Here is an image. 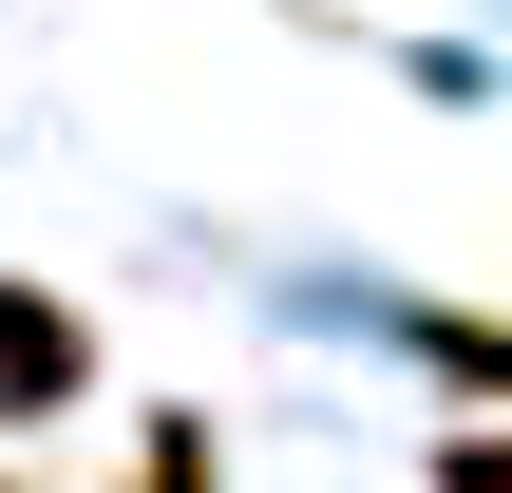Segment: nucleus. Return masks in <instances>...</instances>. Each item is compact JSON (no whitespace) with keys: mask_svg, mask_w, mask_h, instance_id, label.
<instances>
[{"mask_svg":"<svg viewBox=\"0 0 512 493\" xmlns=\"http://www.w3.org/2000/svg\"><path fill=\"white\" fill-rule=\"evenodd\" d=\"M76 399H95V323L0 266V437H38V418H76Z\"/></svg>","mask_w":512,"mask_h":493,"instance_id":"nucleus-1","label":"nucleus"},{"mask_svg":"<svg viewBox=\"0 0 512 493\" xmlns=\"http://www.w3.org/2000/svg\"><path fill=\"white\" fill-rule=\"evenodd\" d=\"M418 342H437V380H456V399H512V323H418Z\"/></svg>","mask_w":512,"mask_h":493,"instance_id":"nucleus-2","label":"nucleus"},{"mask_svg":"<svg viewBox=\"0 0 512 493\" xmlns=\"http://www.w3.org/2000/svg\"><path fill=\"white\" fill-rule=\"evenodd\" d=\"M114 493H209V437H190V418H152V456H133Z\"/></svg>","mask_w":512,"mask_h":493,"instance_id":"nucleus-3","label":"nucleus"},{"mask_svg":"<svg viewBox=\"0 0 512 493\" xmlns=\"http://www.w3.org/2000/svg\"><path fill=\"white\" fill-rule=\"evenodd\" d=\"M437 493H512V437H456V456H437Z\"/></svg>","mask_w":512,"mask_h":493,"instance_id":"nucleus-4","label":"nucleus"},{"mask_svg":"<svg viewBox=\"0 0 512 493\" xmlns=\"http://www.w3.org/2000/svg\"><path fill=\"white\" fill-rule=\"evenodd\" d=\"M0 493H19V475H0Z\"/></svg>","mask_w":512,"mask_h":493,"instance_id":"nucleus-5","label":"nucleus"}]
</instances>
